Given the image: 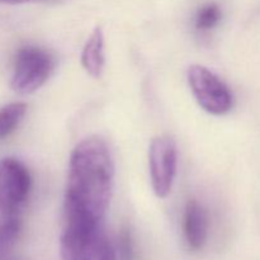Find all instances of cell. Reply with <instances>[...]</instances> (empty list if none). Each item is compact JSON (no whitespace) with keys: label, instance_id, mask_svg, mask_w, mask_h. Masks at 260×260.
Listing matches in <instances>:
<instances>
[{"label":"cell","instance_id":"6da1fadb","mask_svg":"<svg viewBox=\"0 0 260 260\" xmlns=\"http://www.w3.org/2000/svg\"><path fill=\"white\" fill-rule=\"evenodd\" d=\"M114 162L106 140L90 136L76 145L69 164L65 216L101 223L111 202Z\"/></svg>","mask_w":260,"mask_h":260},{"label":"cell","instance_id":"3957f363","mask_svg":"<svg viewBox=\"0 0 260 260\" xmlns=\"http://www.w3.org/2000/svg\"><path fill=\"white\" fill-rule=\"evenodd\" d=\"M188 84L197 103L206 112L223 116L233 108L234 99L229 86L217 75L202 65L188 69Z\"/></svg>","mask_w":260,"mask_h":260},{"label":"cell","instance_id":"52a82bcc","mask_svg":"<svg viewBox=\"0 0 260 260\" xmlns=\"http://www.w3.org/2000/svg\"><path fill=\"white\" fill-rule=\"evenodd\" d=\"M81 65L91 78H101L104 68V35L102 28L96 27L84 45Z\"/></svg>","mask_w":260,"mask_h":260},{"label":"cell","instance_id":"7a4b0ae2","mask_svg":"<svg viewBox=\"0 0 260 260\" xmlns=\"http://www.w3.org/2000/svg\"><path fill=\"white\" fill-rule=\"evenodd\" d=\"M55 57L41 47L28 46L18 51L12 76V89L19 94H30L50 79L55 69Z\"/></svg>","mask_w":260,"mask_h":260},{"label":"cell","instance_id":"7c38bea8","mask_svg":"<svg viewBox=\"0 0 260 260\" xmlns=\"http://www.w3.org/2000/svg\"><path fill=\"white\" fill-rule=\"evenodd\" d=\"M98 260H117L116 251L106 241H102L98 250Z\"/></svg>","mask_w":260,"mask_h":260},{"label":"cell","instance_id":"4fadbf2b","mask_svg":"<svg viewBox=\"0 0 260 260\" xmlns=\"http://www.w3.org/2000/svg\"><path fill=\"white\" fill-rule=\"evenodd\" d=\"M29 2L32 0H0V3H5V4H24Z\"/></svg>","mask_w":260,"mask_h":260},{"label":"cell","instance_id":"277c9868","mask_svg":"<svg viewBox=\"0 0 260 260\" xmlns=\"http://www.w3.org/2000/svg\"><path fill=\"white\" fill-rule=\"evenodd\" d=\"M178 168L177 144L169 136L154 137L149 146L150 179L154 193L167 198L172 192Z\"/></svg>","mask_w":260,"mask_h":260},{"label":"cell","instance_id":"30bf717a","mask_svg":"<svg viewBox=\"0 0 260 260\" xmlns=\"http://www.w3.org/2000/svg\"><path fill=\"white\" fill-rule=\"evenodd\" d=\"M20 230V221L17 215H7L5 221L0 226V249H5L14 243Z\"/></svg>","mask_w":260,"mask_h":260},{"label":"cell","instance_id":"ba28073f","mask_svg":"<svg viewBox=\"0 0 260 260\" xmlns=\"http://www.w3.org/2000/svg\"><path fill=\"white\" fill-rule=\"evenodd\" d=\"M25 112H27V104L20 102L10 103L0 108V140L9 136L17 128Z\"/></svg>","mask_w":260,"mask_h":260},{"label":"cell","instance_id":"8992f818","mask_svg":"<svg viewBox=\"0 0 260 260\" xmlns=\"http://www.w3.org/2000/svg\"><path fill=\"white\" fill-rule=\"evenodd\" d=\"M208 235V216L202 205L189 201L184 211V236L192 250H201Z\"/></svg>","mask_w":260,"mask_h":260},{"label":"cell","instance_id":"5b68a950","mask_svg":"<svg viewBox=\"0 0 260 260\" xmlns=\"http://www.w3.org/2000/svg\"><path fill=\"white\" fill-rule=\"evenodd\" d=\"M30 190V175L23 162L14 157L0 160V211L17 215Z\"/></svg>","mask_w":260,"mask_h":260},{"label":"cell","instance_id":"9c48e42d","mask_svg":"<svg viewBox=\"0 0 260 260\" xmlns=\"http://www.w3.org/2000/svg\"><path fill=\"white\" fill-rule=\"evenodd\" d=\"M221 19V10L217 4L211 3L201 8L196 17V27L201 30L212 29L218 24Z\"/></svg>","mask_w":260,"mask_h":260},{"label":"cell","instance_id":"8fae6325","mask_svg":"<svg viewBox=\"0 0 260 260\" xmlns=\"http://www.w3.org/2000/svg\"><path fill=\"white\" fill-rule=\"evenodd\" d=\"M119 249H121V255L123 260H135L134 244H132L131 234L128 230H122L119 236Z\"/></svg>","mask_w":260,"mask_h":260}]
</instances>
